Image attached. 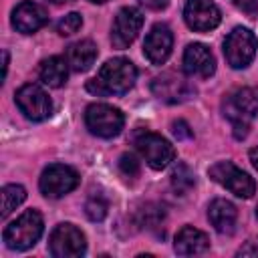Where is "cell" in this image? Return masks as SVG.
<instances>
[{"label": "cell", "mask_w": 258, "mask_h": 258, "mask_svg": "<svg viewBox=\"0 0 258 258\" xmlns=\"http://www.w3.org/2000/svg\"><path fill=\"white\" fill-rule=\"evenodd\" d=\"M137 79V69L129 58L117 56L107 60L101 71L97 73V77H93L87 83V91H91L93 95L105 97V95H123L127 93Z\"/></svg>", "instance_id": "6da1fadb"}, {"label": "cell", "mask_w": 258, "mask_h": 258, "mask_svg": "<svg viewBox=\"0 0 258 258\" xmlns=\"http://www.w3.org/2000/svg\"><path fill=\"white\" fill-rule=\"evenodd\" d=\"M258 113V89L242 87L232 91L224 99V115L230 119L234 127L236 139H244L250 129V121Z\"/></svg>", "instance_id": "7a4b0ae2"}, {"label": "cell", "mask_w": 258, "mask_h": 258, "mask_svg": "<svg viewBox=\"0 0 258 258\" xmlns=\"http://www.w3.org/2000/svg\"><path fill=\"white\" fill-rule=\"evenodd\" d=\"M42 226V216L36 210H26L4 228L2 240L10 250H28L38 242Z\"/></svg>", "instance_id": "3957f363"}, {"label": "cell", "mask_w": 258, "mask_h": 258, "mask_svg": "<svg viewBox=\"0 0 258 258\" xmlns=\"http://www.w3.org/2000/svg\"><path fill=\"white\" fill-rule=\"evenodd\" d=\"M85 123L89 127V131L97 137H115L121 133L123 129V123H125V117L123 113L113 107V105H107V103H93L87 107L85 111Z\"/></svg>", "instance_id": "277c9868"}, {"label": "cell", "mask_w": 258, "mask_h": 258, "mask_svg": "<svg viewBox=\"0 0 258 258\" xmlns=\"http://www.w3.org/2000/svg\"><path fill=\"white\" fill-rule=\"evenodd\" d=\"M256 36L252 30L238 26L224 40V56L232 69H246L256 54Z\"/></svg>", "instance_id": "5b68a950"}, {"label": "cell", "mask_w": 258, "mask_h": 258, "mask_svg": "<svg viewBox=\"0 0 258 258\" xmlns=\"http://www.w3.org/2000/svg\"><path fill=\"white\" fill-rule=\"evenodd\" d=\"M133 143H135L137 151L143 155V159L147 161V165L153 167V169H163L175 159L173 145L167 139H163L161 135H157V133L139 131L135 135Z\"/></svg>", "instance_id": "8992f818"}, {"label": "cell", "mask_w": 258, "mask_h": 258, "mask_svg": "<svg viewBox=\"0 0 258 258\" xmlns=\"http://www.w3.org/2000/svg\"><path fill=\"white\" fill-rule=\"evenodd\" d=\"M208 173L214 181H218L220 185H224L238 198L248 200L256 191V181L246 171H242L238 165H234L232 161H218L210 167Z\"/></svg>", "instance_id": "52a82bcc"}, {"label": "cell", "mask_w": 258, "mask_h": 258, "mask_svg": "<svg viewBox=\"0 0 258 258\" xmlns=\"http://www.w3.org/2000/svg\"><path fill=\"white\" fill-rule=\"evenodd\" d=\"M48 248L54 258H79L87 252L85 234L73 224H58L48 238Z\"/></svg>", "instance_id": "ba28073f"}, {"label": "cell", "mask_w": 258, "mask_h": 258, "mask_svg": "<svg viewBox=\"0 0 258 258\" xmlns=\"http://www.w3.org/2000/svg\"><path fill=\"white\" fill-rule=\"evenodd\" d=\"M14 101L18 105V109L24 113V117L30 121H44L52 113L50 97L46 95V91H42L38 85H32V83L22 85L16 91Z\"/></svg>", "instance_id": "9c48e42d"}, {"label": "cell", "mask_w": 258, "mask_h": 258, "mask_svg": "<svg viewBox=\"0 0 258 258\" xmlns=\"http://www.w3.org/2000/svg\"><path fill=\"white\" fill-rule=\"evenodd\" d=\"M38 185L46 198H62L79 185V173L64 163H52L42 171Z\"/></svg>", "instance_id": "30bf717a"}, {"label": "cell", "mask_w": 258, "mask_h": 258, "mask_svg": "<svg viewBox=\"0 0 258 258\" xmlns=\"http://www.w3.org/2000/svg\"><path fill=\"white\" fill-rule=\"evenodd\" d=\"M143 26V14L139 8H133V6H125L117 12L115 20H113V26H111V42L115 48L123 50L127 48L139 34Z\"/></svg>", "instance_id": "8fae6325"}, {"label": "cell", "mask_w": 258, "mask_h": 258, "mask_svg": "<svg viewBox=\"0 0 258 258\" xmlns=\"http://www.w3.org/2000/svg\"><path fill=\"white\" fill-rule=\"evenodd\" d=\"M183 18L191 30L210 32L220 24L222 14L212 0H187L183 8Z\"/></svg>", "instance_id": "7c38bea8"}, {"label": "cell", "mask_w": 258, "mask_h": 258, "mask_svg": "<svg viewBox=\"0 0 258 258\" xmlns=\"http://www.w3.org/2000/svg\"><path fill=\"white\" fill-rule=\"evenodd\" d=\"M151 91L165 103H181L196 93L191 83L177 73H163L161 77H155L151 83Z\"/></svg>", "instance_id": "4fadbf2b"}, {"label": "cell", "mask_w": 258, "mask_h": 258, "mask_svg": "<svg viewBox=\"0 0 258 258\" xmlns=\"http://www.w3.org/2000/svg\"><path fill=\"white\" fill-rule=\"evenodd\" d=\"M171 46H173V34L169 30V26L167 24H155L145 36L143 52H145L149 62L163 64L171 54Z\"/></svg>", "instance_id": "5bb4252c"}, {"label": "cell", "mask_w": 258, "mask_h": 258, "mask_svg": "<svg viewBox=\"0 0 258 258\" xmlns=\"http://www.w3.org/2000/svg\"><path fill=\"white\" fill-rule=\"evenodd\" d=\"M183 71L189 77H200V79L212 77L216 71V60H214L212 50L202 42L187 44L183 52Z\"/></svg>", "instance_id": "9a60e30c"}, {"label": "cell", "mask_w": 258, "mask_h": 258, "mask_svg": "<svg viewBox=\"0 0 258 258\" xmlns=\"http://www.w3.org/2000/svg\"><path fill=\"white\" fill-rule=\"evenodd\" d=\"M46 20H48L46 10L32 0H22L12 10V26L22 34L36 32L38 28H42L46 24Z\"/></svg>", "instance_id": "2e32d148"}, {"label": "cell", "mask_w": 258, "mask_h": 258, "mask_svg": "<svg viewBox=\"0 0 258 258\" xmlns=\"http://www.w3.org/2000/svg\"><path fill=\"white\" fill-rule=\"evenodd\" d=\"M236 218H238L236 206L228 200L218 198L208 208V220L216 228V232H220V234H232L234 226H236Z\"/></svg>", "instance_id": "e0dca14e"}, {"label": "cell", "mask_w": 258, "mask_h": 258, "mask_svg": "<svg viewBox=\"0 0 258 258\" xmlns=\"http://www.w3.org/2000/svg\"><path fill=\"white\" fill-rule=\"evenodd\" d=\"M208 246H210L208 236L202 230L194 228V226H183L177 232L175 244H173V248H175V252L179 256H196V254H202V252L208 250Z\"/></svg>", "instance_id": "ac0fdd59"}, {"label": "cell", "mask_w": 258, "mask_h": 258, "mask_svg": "<svg viewBox=\"0 0 258 258\" xmlns=\"http://www.w3.org/2000/svg\"><path fill=\"white\" fill-rule=\"evenodd\" d=\"M95 58H97V46L93 40H79L67 48V62L77 73L89 71Z\"/></svg>", "instance_id": "d6986e66"}, {"label": "cell", "mask_w": 258, "mask_h": 258, "mask_svg": "<svg viewBox=\"0 0 258 258\" xmlns=\"http://www.w3.org/2000/svg\"><path fill=\"white\" fill-rule=\"evenodd\" d=\"M40 81L52 89H58L67 83L69 77V62L62 56H48L40 64Z\"/></svg>", "instance_id": "ffe728a7"}, {"label": "cell", "mask_w": 258, "mask_h": 258, "mask_svg": "<svg viewBox=\"0 0 258 258\" xmlns=\"http://www.w3.org/2000/svg\"><path fill=\"white\" fill-rule=\"evenodd\" d=\"M0 198H2V218H8L24 200H26V189L18 183H8L2 187L0 191Z\"/></svg>", "instance_id": "44dd1931"}, {"label": "cell", "mask_w": 258, "mask_h": 258, "mask_svg": "<svg viewBox=\"0 0 258 258\" xmlns=\"http://www.w3.org/2000/svg\"><path fill=\"white\" fill-rule=\"evenodd\" d=\"M171 187L179 194L185 196L194 187V173L185 163H177L171 171Z\"/></svg>", "instance_id": "7402d4cb"}, {"label": "cell", "mask_w": 258, "mask_h": 258, "mask_svg": "<svg viewBox=\"0 0 258 258\" xmlns=\"http://www.w3.org/2000/svg\"><path fill=\"white\" fill-rule=\"evenodd\" d=\"M107 210H109V204L103 196H91L85 204V214L91 222H103L107 216Z\"/></svg>", "instance_id": "603a6c76"}, {"label": "cell", "mask_w": 258, "mask_h": 258, "mask_svg": "<svg viewBox=\"0 0 258 258\" xmlns=\"http://www.w3.org/2000/svg\"><path fill=\"white\" fill-rule=\"evenodd\" d=\"M81 24H83L81 14L71 12V14L62 16V18L56 22V32H58L60 36H71V34H75V32L81 28Z\"/></svg>", "instance_id": "cb8c5ba5"}, {"label": "cell", "mask_w": 258, "mask_h": 258, "mask_svg": "<svg viewBox=\"0 0 258 258\" xmlns=\"http://www.w3.org/2000/svg\"><path fill=\"white\" fill-rule=\"evenodd\" d=\"M119 169L127 177H137L139 175V161H137V157L133 153H123L119 157Z\"/></svg>", "instance_id": "d4e9b609"}, {"label": "cell", "mask_w": 258, "mask_h": 258, "mask_svg": "<svg viewBox=\"0 0 258 258\" xmlns=\"http://www.w3.org/2000/svg\"><path fill=\"white\" fill-rule=\"evenodd\" d=\"M171 131H173V135L177 137V139H189L191 137V131H189V125L185 123V121H173V125H171Z\"/></svg>", "instance_id": "484cf974"}, {"label": "cell", "mask_w": 258, "mask_h": 258, "mask_svg": "<svg viewBox=\"0 0 258 258\" xmlns=\"http://www.w3.org/2000/svg\"><path fill=\"white\" fill-rule=\"evenodd\" d=\"M234 4L248 16H256L258 14V0H234Z\"/></svg>", "instance_id": "4316f807"}, {"label": "cell", "mask_w": 258, "mask_h": 258, "mask_svg": "<svg viewBox=\"0 0 258 258\" xmlns=\"http://www.w3.org/2000/svg\"><path fill=\"white\" fill-rule=\"evenodd\" d=\"M238 256H258V238L248 240V242L238 250Z\"/></svg>", "instance_id": "83f0119b"}, {"label": "cell", "mask_w": 258, "mask_h": 258, "mask_svg": "<svg viewBox=\"0 0 258 258\" xmlns=\"http://www.w3.org/2000/svg\"><path fill=\"white\" fill-rule=\"evenodd\" d=\"M141 4H145L147 8H151V10H161V8H165L167 6V2L169 0H139Z\"/></svg>", "instance_id": "f1b7e54d"}, {"label": "cell", "mask_w": 258, "mask_h": 258, "mask_svg": "<svg viewBox=\"0 0 258 258\" xmlns=\"http://www.w3.org/2000/svg\"><path fill=\"white\" fill-rule=\"evenodd\" d=\"M250 161H252V165L258 169V147L250 149Z\"/></svg>", "instance_id": "f546056e"}, {"label": "cell", "mask_w": 258, "mask_h": 258, "mask_svg": "<svg viewBox=\"0 0 258 258\" xmlns=\"http://www.w3.org/2000/svg\"><path fill=\"white\" fill-rule=\"evenodd\" d=\"M2 56H4V77H6V71H8V52L2 50Z\"/></svg>", "instance_id": "4dcf8cb0"}, {"label": "cell", "mask_w": 258, "mask_h": 258, "mask_svg": "<svg viewBox=\"0 0 258 258\" xmlns=\"http://www.w3.org/2000/svg\"><path fill=\"white\" fill-rule=\"evenodd\" d=\"M52 4H62V2H67V0H50Z\"/></svg>", "instance_id": "1f68e13d"}, {"label": "cell", "mask_w": 258, "mask_h": 258, "mask_svg": "<svg viewBox=\"0 0 258 258\" xmlns=\"http://www.w3.org/2000/svg\"><path fill=\"white\" fill-rule=\"evenodd\" d=\"M91 2H95V4H103V2H107V0H91Z\"/></svg>", "instance_id": "d6a6232c"}, {"label": "cell", "mask_w": 258, "mask_h": 258, "mask_svg": "<svg viewBox=\"0 0 258 258\" xmlns=\"http://www.w3.org/2000/svg\"><path fill=\"white\" fill-rule=\"evenodd\" d=\"M256 218H258V208H256Z\"/></svg>", "instance_id": "836d02e7"}]
</instances>
